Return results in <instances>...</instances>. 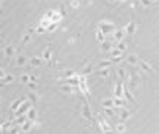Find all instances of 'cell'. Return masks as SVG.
<instances>
[{"instance_id": "6da1fadb", "label": "cell", "mask_w": 159, "mask_h": 134, "mask_svg": "<svg viewBox=\"0 0 159 134\" xmlns=\"http://www.w3.org/2000/svg\"><path fill=\"white\" fill-rule=\"evenodd\" d=\"M124 93H125V96H127V99L130 100V102H134V99H133V96L130 94V91H128V88L124 86Z\"/></svg>"}, {"instance_id": "ac0fdd59", "label": "cell", "mask_w": 159, "mask_h": 134, "mask_svg": "<svg viewBox=\"0 0 159 134\" xmlns=\"http://www.w3.org/2000/svg\"><path fill=\"white\" fill-rule=\"evenodd\" d=\"M143 2V5H149V0H141Z\"/></svg>"}, {"instance_id": "5b68a950", "label": "cell", "mask_w": 159, "mask_h": 134, "mask_svg": "<svg viewBox=\"0 0 159 134\" xmlns=\"http://www.w3.org/2000/svg\"><path fill=\"white\" fill-rule=\"evenodd\" d=\"M28 118H30V119H34V118H36V111H30L28 112Z\"/></svg>"}, {"instance_id": "30bf717a", "label": "cell", "mask_w": 159, "mask_h": 134, "mask_svg": "<svg viewBox=\"0 0 159 134\" xmlns=\"http://www.w3.org/2000/svg\"><path fill=\"white\" fill-rule=\"evenodd\" d=\"M24 62H25V58H22V56H21V58L18 59V65H22Z\"/></svg>"}, {"instance_id": "3957f363", "label": "cell", "mask_w": 159, "mask_h": 134, "mask_svg": "<svg viewBox=\"0 0 159 134\" xmlns=\"http://www.w3.org/2000/svg\"><path fill=\"white\" fill-rule=\"evenodd\" d=\"M84 116H86V118H88V119L91 118L90 114H88V106H87V105H84Z\"/></svg>"}, {"instance_id": "7a4b0ae2", "label": "cell", "mask_w": 159, "mask_h": 134, "mask_svg": "<svg viewBox=\"0 0 159 134\" xmlns=\"http://www.w3.org/2000/svg\"><path fill=\"white\" fill-rule=\"evenodd\" d=\"M140 65L143 66V69H144V71H149V72H152V68H150V65H147L146 62H140Z\"/></svg>"}, {"instance_id": "7c38bea8", "label": "cell", "mask_w": 159, "mask_h": 134, "mask_svg": "<svg viewBox=\"0 0 159 134\" xmlns=\"http://www.w3.org/2000/svg\"><path fill=\"white\" fill-rule=\"evenodd\" d=\"M109 64H110L109 60H108V62H102V64H100V66H102V68H106V66H108Z\"/></svg>"}, {"instance_id": "4fadbf2b", "label": "cell", "mask_w": 159, "mask_h": 134, "mask_svg": "<svg viewBox=\"0 0 159 134\" xmlns=\"http://www.w3.org/2000/svg\"><path fill=\"white\" fill-rule=\"evenodd\" d=\"M121 116H122V118H128V112H127V111L122 112V114H121Z\"/></svg>"}, {"instance_id": "8fae6325", "label": "cell", "mask_w": 159, "mask_h": 134, "mask_svg": "<svg viewBox=\"0 0 159 134\" xmlns=\"http://www.w3.org/2000/svg\"><path fill=\"white\" fill-rule=\"evenodd\" d=\"M31 62H32L34 65H38V64H40V59H37V58H34V59H31Z\"/></svg>"}, {"instance_id": "9a60e30c", "label": "cell", "mask_w": 159, "mask_h": 134, "mask_svg": "<svg viewBox=\"0 0 159 134\" xmlns=\"http://www.w3.org/2000/svg\"><path fill=\"white\" fill-rule=\"evenodd\" d=\"M100 75H103V77H108V71H102V72H99Z\"/></svg>"}, {"instance_id": "ba28073f", "label": "cell", "mask_w": 159, "mask_h": 134, "mask_svg": "<svg viewBox=\"0 0 159 134\" xmlns=\"http://www.w3.org/2000/svg\"><path fill=\"white\" fill-rule=\"evenodd\" d=\"M115 105H116V106H122L124 102L122 100H119V99H116V100H115Z\"/></svg>"}, {"instance_id": "2e32d148", "label": "cell", "mask_w": 159, "mask_h": 134, "mask_svg": "<svg viewBox=\"0 0 159 134\" xmlns=\"http://www.w3.org/2000/svg\"><path fill=\"white\" fill-rule=\"evenodd\" d=\"M6 53H8V55H10V53H12V47H8V49H6Z\"/></svg>"}, {"instance_id": "5bb4252c", "label": "cell", "mask_w": 159, "mask_h": 134, "mask_svg": "<svg viewBox=\"0 0 159 134\" xmlns=\"http://www.w3.org/2000/svg\"><path fill=\"white\" fill-rule=\"evenodd\" d=\"M43 56H44L46 59H47V58H50V50H47V52H46V53H44Z\"/></svg>"}, {"instance_id": "9c48e42d", "label": "cell", "mask_w": 159, "mask_h": 134, "mask_svg": "<svg viewBox=\"0 0 159 134\" xmlns=\"http://www.w3.org/2000/svg\"><path fill=\"white\" fill-rule=\"evenodd\" d=\"M115 37H116V40H121V37H122V32H121V31H118L116 34H115Z\"/></svg>"}, {"instance_id": "277c9868", "label": "cell", "mask_w": 159, "mask_h": 134, "mask_svg": "<svg viewBox=\"0 0 159 134\" xmlns=\"http://www.w3.org/2000/svg\"><path fill=\"white\" fill-rule=\"evenodd\" d=\"M128 62H130L131 65H136L137 64V59L134 58V56H130V58H128Z\"/></svg>"}, {"instance_id": "8992f818", "label": "cell", "mask_w": 159, "mask_h": 134, "mask_svg": "<svg viewBox=\"0 0 159 134\" xmlns=\"http://www.w3.org/2000/svg\"><path fill=\"white\" fill-rule=\"evenodd\" d=\"M114 103H112V100H105V103H103V106L105 108H109V106H112Z\"/></svg>"}, {"instance_id": "52a82bcc", "label": "cell", "mask_w": 159, "mask_h": 134, "mask_svg": "<svg viewBox=\"0 0 159 134\" xmlns=\"http://www.w3.org/2000/svg\"><path fill=\"white\" fill-rule=\"evenodd\" d=\"M128 32H130V34H131V32H134V24H130V25H128Z\"/></svg>"}, {"instance_id": "e0dca14e", "label": "cell", "mask_w": 159, "mask_h": 134, "mask_svg": "<svg viewBox=\"0 0 159 134\" xmlns=\"http://www.w3.org/2000/svg\"><path fill=\"white\" fill-rule=\"evenodd\" d=\"M28 78H30L28 75H24V77H22V81H28Z\"/></svg>"}]
</instances>
